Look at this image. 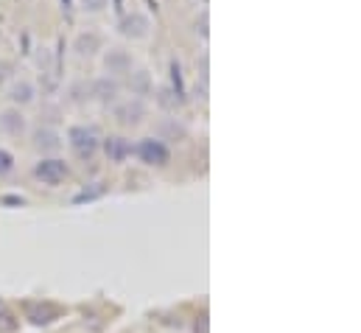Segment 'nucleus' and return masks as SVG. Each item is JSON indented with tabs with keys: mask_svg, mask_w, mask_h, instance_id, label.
<instances>
[{
	"mask_svg": "<svg viewBox=\"0 0 361 333\" xmlns=\"http://www.w3.org/2000/svg\"><path fill=\"white\" fill-rule=\"evenodd\" d=\"M137 157L143 160V163H149V166H166L169 160H171V152L160 143V140H143L140 146H137Z\"/></svg>",
	"mask_w": 361,
	"mask_h": 333,
	"instance_id": "nucleus-1",
	"label": "nucleus"
},
{
	"mask_svg": "<svg viewBox=\"0 0 361 333\" xmlns=\"http://www.w3.org/2000/svg\"><path fill=\"white\" fill-rule=\"evenodd\" d=\"M34 176L42 179L45 185H59L65 176H68V166L62 160H42L34 168Z\"/></svg>",
	"mask_w": 361,
	"mask_h": 333,
	"instance_id": "nucleus-2",
	"label": "nucleus"
},
{
	"mask_svg": "<svg viewBox=\"0 0 361 333\" xmlns=\"http://www.w3.org/2000/svg\"><path fill=\"white\" fill-rule=\"evenodd\" d=\"M71 140H73V149L82 155V157H90L92 152H95V132L92 129H73L71 132Z\"/></svg>",
	"mask_w": 361,
	"mask_h": 333,
	"instance_id": "nucleus-3",
	"label": "nucleus"
},
{
	"mask_svg": "<svg viewBox=\"0 0 361 333\" xmlns=\"http://www.w3.org/2000/svg\"><path fill=\"white\" fill-rule=\"evenodd\" d=\"M106 152L112 155V160H123V152H126V146H123L121 140H109V143H106Z\"/></svg>",
	"mask_w": 361,
	"mask_h": 333,
	"instance_id": "nucleus-4",
	"label": "nucleus"
},
{
	"mask_svg": "<svg viewBox=\"0 0 361 333\" xmlns=\"http://www.w3.org/2000/svg\"><path fill=\"white\" fill-rule=\"evenodd\" d=\"M11 166H14V160H11V155H6V152H0V176H3V174H8V171H11Z\"/></svg>",
	"mask_w": 361,
	"mask_h": 333,
	"instance_id": "nucleus-5",
	"label": "nucleus"
}]
</instances>
